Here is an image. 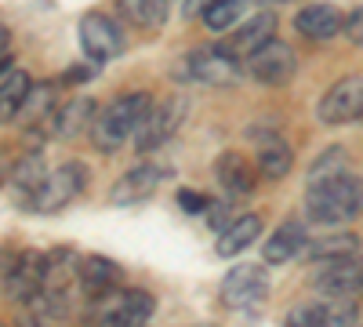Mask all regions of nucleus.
Masks as SVG:
<instances>
[{"label":"nucleus","instance_id":"4468645a","mask_svg":"<svg viewBox=\"0 0 363 327\" xmlns=\"http://www.w3.org/2000/svg\"><path fill=\"white\" fill-rule=\"evenodd\" d=\"M160 178H164L160 167H153V164H138V167H131L128 174H120V178H116V186L109 189V200L120 204V207L142 204V200H149V196L157 193Z\"/></svg>","mask_w":363,"mask_h":327},{"label":"nucleus","instance_id":"39448f33","mask_svg":"<svg viewBox=\"0 0 363 327\" xmlns=\"http://www.w3.org/2000/svg\"><path fill=\"white\" fill-rule=\"evenodd\" d=\"M87 186V167L84 164H62L58 171H48V178L40 182V189L33 193L29 207H33L37 215H55L69 207Z\"/></svg>","mask_w":363,"mask_h":327},{"label":"nucleus","instance_id":"f257e3e1","mask_svg":"<svg viewBox=\"0 0 363 327\" xmlns=\"http://www.w3.org/2000/svg\"><path fill=\"white\" fill-rule=\"evenodd\" d=\"M306 211L320 226H345L363 215V178L356 174H335L313 182L306 193Z\"/></svg>","mask_w":363,"mask_h":327},{"label":"nucleus","instance_id":"a878e982","mask_svg":"<svg viewBox=\"0 0 363 327\" xmlns=\"http://www.w3.org/2000/svg\"><path fill=\"white\" fill-rule=\"evenodd\" d=\"M29 77L22 70H15L4 84H0V121H15L26 106V95H29Z\"/></svg>","mask_w":363,"mask_h":327},{"label":"nucleus","instance_id":"6e6552de","mask_svg":"<svg viewBox=\"0 0 363 327\" xmlns=\"http://www.w3.org/2000/svg\"><path fill=\"white\" fill-rule=\"evenodd\" d=\"M316 116H320V124H330V128L359 121L363 116V77H342L330 84L316 106Z\"/></svg>","mask_w":363,"mask_h":327},{"label":"nucleus","instance_id":"0eeeda50","mask_svg":"<svg viewBox=\"0 0 363 327\" xmlns=\"http://www.w3.org/2000/svg\"><path fill=\"white\" fill-rule=\"evenodd\" d=\"M44 277H48V255L40 251H22L8 262L4 270V291L11 302L29 306L44 291Z\"/></svg>","mask_w":363,"mask_h":327},{"label":"nucleus","instance_id":"f03ea898","mask_svg":"<svg viewBox=\"0 0 363 327\" xmlns=\"http://www.w3.org/2000/svg\"><path fill=\"white\" fill-rule=\"evenodd\" d=\"M149 109H153V95L149 92H131L124 99L109 102L95 116V124H91V145H95L99 153H116L128 138H135V131L145 121Z\"/></svg>","mask_w":363,"mask_h":327},{"label":"nucleus","instance_id":"c756f323","mask_svg":"<svg viewBox=\"0 0 363 327\" xmlns=\"http://www.w3.org/2000/svg\"><path fill=\"white\" fill-rule=\"evenodd\" d=\"M342 33H345L352 44H359V48H363V4H359V8H356V11L345 18V29H342Z\"/></svg>","mask_w":363,"mask_h":327},{"label":"nucleus","instance_id":"393cba45","mask_svg":"<svg viewBox=\"0 0 363 327\" xmlns=\"http://www.w3.org/2000/svg\"><path fill=\"white\" fill-rule=\"evenodd\" d=\"M58 84L55 80H40V84H33L29 87V95H26V106H22V121L26 124H40L48 113H55L58 109Z\"/></svg>","mask_w":363,"mask_h":327},{"label":"nucleus","instance_id":"72a5a7b5","mask_svg":"<svg viewBox=\"0 0 363 327\" xmlns=\"http://www.w3.org/2000/svg\"><path fill=\"white\" fill-rule=\"evenodd\" d=\"M215 0H186V15H203Z\"/></svg>","mask_w":363,"mask_h":327},{"label":"nucleus","instance_id":"7c9ffc66","mask_svg":"<svg viewBox=\"0 0 363 327\" xmlns=\"http://www.w3.org/2000/svg\"><path fill=\"white\" fill-rule=\"evenodd\" d=\"M207 211H211V215H207V222L215 226L218 233H222V229H225V226H229V222L236 218V215H229V207H225V204H211Z\"/></svg>","mask_w":363,"mask_h":327},{"label":"nucleus","instance_id":"473e14b6","mask_svg":"<svg viewBox=\"0 0 363 327\" xmlns=\"http://www.w3.org/2000/svg\"><path fill=\"white\" fill-rule=\"evenodd\" d=\"M91 77H95V70H91V66H73L66 73V84H80V80H91Z\"/></svg>","mask_w":363,"mask_h":327},{"label":"nucleus","instance_id":"b1692460","mask_svg":"<svg viewBox=\"0 0 363 327\" xmlns=\"http://www.w3.org/2000/svg\"><path fill=\"white\" fill-rule=\"evenodd\" d=\"M48 178V171H44V160L37 157V153H29V157H22L18 164H15V174H11V189L18 193V200L29 207V200H33V193L40 189V182Z\"/></svg>","mask_w":363,"mask_h":327},{"label":"nucleus","instance_id":"20e7f679","mask_svg":"<svg viewBox=\"0 0 363 327\" xmlns=\"http://www.w3.org/2000/svg\"><path fill=\"white\" fill-rule=\"evenodd\" d=\"M182 77H189L196 84H211V87H229L244 77V66H240V55H233L225 44H211V48H200L193 55H186L182 62Z\"/></svg>","mask_w":363,"mask_h":327},{"label":"nucleus","instance_id":"2eb2a0df","mask_svg":"<svg viewBox=\"0 0 363 327\" xmlns=\"http://www.w3.org/2000/svg\"><path fill=\"white\" fill-rule=\"evenodd\" d=\"M215 178L229 196H251L258 189V167H251L240 153H222L215 160Z\"/></svg>","mask_w":363,"mask_h":327},{"label":"nucleus","instance_id":"2f4dec72","mask_svg":"<svg viewBox=\"0 0 363 327\" xmlns=\"http://www.w3.org/2000/svg\"><path fill=\"white\" fill-rule=\"evenodd\" d=\"M182 207H186V211H193V215H203L207 207H211V200H207V196H196V193H182Z\"/></svg>","mask_w":363,"mask_h":327},{"label":"nucleus","instance_id":"f8f14e48","mask_svg":"<svg viewBox=\"0 0 363 327\" xmlns=\"http://www.w3.org/2000/svg\"><path fill=\"white\" fill-rule=\"evenodd\" d=\"M265 291H269V284H265L262 265H236V270L222 280V287H218L222 302L229 309H247V306L262 302Z\"/></svg>","mask_w":363,"mask_h":327},{"label":"nucleus","instance_id":"e433bc0d","mask_svg":"<svg viewBox=\"0 0 363 327\" xmlns=\"http://www.w3.org/2000/svg\"><path fill=\"white\" fill-rule=\"evenodd\" d=\"M258 4H269V0H258Z\"/></svg>","mask_w":363,"mask_h":327},{"label":"nucleus","instance_id":"9b49d317","mask_svg":"<svg viewBox=\"0 0 363 327\" xmlns=\"http://www.w3.org/2000/svg\"><path fill=\"white\" fill-rule=\"evenodd\" d=\"M80 44H84L91 62H109V58H116L124 51V37H120L116 22L106 15H84L80 18Z\"/></svg>","mask_w":363,"mask_h":327},{"label":"nucleus","instance_id":"f3484780","mask_svg":"<svg viewBox=\"0 0 363 327\" xmlns=\"http://www.w3.org/2000/svg\"><path fill=\"white\" fill-rule=\"evenodd\" d=\"M95 116H99L95 99H69L51 113V135L55 138H77V135L91 131Z\"/></svg>","mask_w":363,"mask_h":327},{"label":"nucleus","instance_id":"bb28decb","mask_svg":"<svg viewBox=\"0 0 363 327\" xmlns=\"http://www.w3.org/2000/svg\"><path fill=\"white\" fill-rule=\"evenodd\" d=\"M359 251V236L352 233H338V236H327V240H316L306 248V255L313 262H335V258H352Z\"/></svg>","mask_w":363,"mask_h":327},{"label":"nucleus","instance_id":"aec40b11","mask_svg":"<svg viewBox=\"0 0 363 327\" xmlns=\"http://www.w3.org/2000/svg\"><path fill=\"white\" fill-rule=\"evenodd\" d=\"M272 33H277V15L262 11V15H255L251 22L240 26L236 33H233V40H225V48H229L233 55H240V58H247L251 51H258L262 44H269Z\"/></svg>","mask_w":363,"mask_h":327},{"label":"nucleus","instance_id":"9d476101","mask_svg":"<svg viewBox=\"0 0 363 327\" xmlns=\"http://www.w3.org/2000/svg\"><path fill=\"white\" fill-rule=\"evenodd\" d=\"M182 116H186V99H167V102H153V109L145 113V121L135 131V150L138 153H153L178 131Z\"/></svg>","mask_w":363,"mask_h":327},{"label":"nucleus","instance_id":"6ab92c4d","mask_svg":"<svg viewBox=\"0 0 363 327\" xmlns=\"http://www.w3.org/2000/svg\"><path fill=\"white\" fill-rule=\"evenodd\" d=\"M116 284H120V265L113 258H102V255L80 258V291L87 299H102Z\"/></svg>","mask_w":363,"mask_h":327},{"label":"nucleus","instance_id":"ddd939ff","mask_svg":"<svg viewBox=\"0 0 363 327\" xmlns=\"http://www.w3.org/2000/svg\"><path fill=\"white\" fill-rule=\"evenodd\" d=\"M352 323H356V306L349 299L309 302L287 316V327H352Z\"/></svg>","mask_w":363,"mask_h":327},{"label":"nucleus","instance_id":"4be33fe9","mask_svg":"<svg viewBox=\"0 0 363 327\" xmlns=\"http://www.w3.org/2000/svg\"><path fill=\"white\" fill-rule=\"evenodd\" d=\"M116 11L138 29H160L167 22V0H116Z\"/></svg>","mask_w":363,"mask_h":327},{"label":"nucleus","instance_id":"dca6fc26","mask_svg":"<svg viewBox=\"0 0 363 327\" xmlns=\"http://www.w3.org/2000/svg\"><path fill=\"white\" fill-rule=\"evenodd\" d=\"M294 29L306 40H330V37H338L345 29V18H342V11L335 4H309V8L298 11Z\"/></svg>","mask_w":363,"mask_h":327},{"label":"nucleus","instance_id":"1a4fd4ad","mask_svg":"<svg viewBox=\"0 0 363 327\" xmlns=\"http://www.w3.org/2000/svg\"><path fill=\"white\" fill-rule=\"evenodd\" d=\"M313 287L323 291L327 299H363V258H335L320 262V270L313 273Z\"/></svg>","mask_w":363,"mask_h":327},{"label":"nucleus","instance_id":"c9c22d12","mask_svg":"<svg viewBox=\"0 0 363 327\" xmlns=\"http://www.w3.org/2000/svg\"><path fill=\"white\" fill-rule=\"evenodd\" d=\"M8 40H11V33H8V26H0V55H8Z\"/></svg>","mask_w":363,"mask_h":327},{"label":"nucleus","instance_id":"423d86ee","mask_svg":"<svg viewBox=\"0 0 363 327\" xmlns=\"http://www.w3.org/2000/svg\"><path fill=\"white\" fill-rule=\"evenodd\" d=\"M244 70H247V77L258 80V84L280 87V84H287V80L294 77L298 55L291 51V44H284V40L272 37L269 44H262L258 51H251V55L244 58Z\"/></svg>","mask_w":363,"mask_h":327},{"label":"nucleus","instance_id":"a211bd4d","mask_svg":"<svg viewBox=\"0 0 363 327\" xmlns=\"http://www.w3.org/2000/svg\"><path fill=\"white\" fill-rule=\"evenodd\" d=\"M306 248H309L306 226H301V222H284L280 229H272L269 240L262 244V258H265L269 265H284V262L298 258Z\"/></svg>","mask_w":363,"mask_h":327},{"label":"nucleus","instance_id":"5701e85b","mask_svg":"<svg viewBox=\"0 0 363 327\" xmlns=\"http://www.w3.org/2000/svg\"><path fill=\"white\" fill-rule=\"evenodd\" d=\"M255 167H258V174H262V178H284V174L294 167V153H291V145H287V142H280V138L262 142Z\"/></svg>","mask_w":363,"mask_h":327},{"label":"nucleus","instance_id":"7ed1b4c3","mask_svg":"<svg viewBox=\"0 0 363 327\" xmlns=\"http://www.w3.org/2000/svg\"><path fill=\"white\" fill-rule=\"evenodd\" d=\"M157 302L149 291H138V287H124V291H109L102 299H95V316L99 327H145L149 316H153Z\"/></svg>","mask_w":363,"mask_h":327},{"label":"nucleus","instance_id":"c85d7f7f","mask_svg":"<svg viewBox=\"0 0 363 327\" xmlns=\"http://www.w3.org/2000/svg\"><path fill=\"white\" fill-rule=\"evenodd\" d=\"M335 174H345V150L342 145H330L327 153H320V160L309 167V186L323 182V178H335Z\"/></svg>","mask_w":363,"mask_h":327},{"label":"nucleus","instance_id":"412c9836","mask_svg":"<svg viewBox=\"0 0 363 327\" xmlns=\"http://www.w3.org/2000/svg\"><path fill=\"white\" fill-rule=\"evenodd\" d=\"M262 236V218L258 215H236L222 233H218V255L222 258H233V255H240V251H247L255 240Z\"/></svg>","mask_w":363,"mask_h":327},{"label":"nucleus","instance_id":"cd10ccee","mask_svg":"<svg viewBox=\"0 0 363 327\" xmlns=\"http://www.w3.org/2000/svg\"><path fill=\"white\" fill-rule=\"evenodd\" d=\"M244 8H247V0H215V4L203 11V26L215 29V33L233 29L240 18H244Z\"/></svg>","mask_w":363,"mask_h":327},{"label":"nucleus","instance_id":"f704fd0d","mask_svg":"<svg viewBox=\"0 0 363 327\" xmlns=\"http://www.w3.org/2000/svg\"><path fill=\"white\" fill-rule=\"evenodd\" d=\"M11 73H15V58L11 55H0V84H4Z\"/></svg>","mask_w":363,"mask_h":327}]
</instances>
